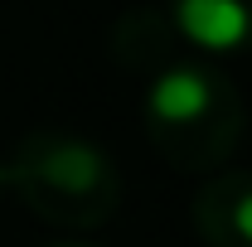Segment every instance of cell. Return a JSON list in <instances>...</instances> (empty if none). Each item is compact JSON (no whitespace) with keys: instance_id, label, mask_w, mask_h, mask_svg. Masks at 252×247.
<instances>
[{"instance_id":"obj_1","label":"cell","mask_w":252,"mask_h":247,"mask_svg":"<svg viewBox=\"0 0 252 247\" xmlns=\"http://www.w3.org/2000/svg\"><path fill=\"white\" fill-rule=\"evenodd\" d=\"M248 131V102L238 83L204 59H180L146 88V136L180 175H219Z\"/></svg>"},{"instance_id":"obj_2","label":"cell","mask_w":252,"mask_h":247,"mask_svg":"<svg viewBox=\"0 0 252 247\" xmlns=\"http://www.w3.org/2000/svg\"><path fill=\"white\" fill-rule=\"evenodd\" d=\"M5 165H10V194H20V204L34 218L73 238L102 228L122 204V180L112 155L83 136L30 131Z\"/></svg>"},{"instance_id":"obj_3","label":"cell","mask_w":252,"mask_h":247,"mask_svg":"<svg viewBox=\"0 0 252 247\" xmlns=\"http://www.w3.org/2000/svg\"><path fill=\"white\" fill-rule=\"evenodd\" d=\"M204 247H252V170H219L189 204Z\"/></svg>"},{"instance_id":"obj_4","label":"cell","mask_w":252,"mask_h":247,"mask_svg":"<svg viewBox=\"0 0 252 247\" xmlns=\"http://www.w3.org/2000/svg\"><path fill=\"white\" fill-rule=\"evenodd\" d=\"M112 59L126 73H141L146 83L160 78L165 68H175L180 59H189V44L180 39V30L170 25V15L156 5H136L112 25Z\"/></svg>"},{"instance_id":"obj_5","label":"cell","mask_w":252,"mask_h":247,"mask_svg":"<svg viewBox=\"0 0 252 247\" xmlns=\"http://www.w3.org/2000/svg\"><path fill=\"white\" fill-rule=\"evenodd\" d=\"M165 15L189 49L204 54L252 49V0H165Z\"/></svg>"},{"instance_id":"obj_6","label":"cell","mask_w":252,"mask_h":247,"mask_svg":"<svg viewBox=\"0 0 252 247\" xmlns=\"http://www.w3.org/2000/svg\"><path fill=\"white\" fill-rule=\"evenodd\" d=\"M44 247H102V243H93V238H54V243H44Z\"/></svg>"},{"instance_id":"obj_7","label":"cell","mask_w":252,"mask_h":247,"mask_svg":"<svg viewBox=\"0 0 252 247\" xmlns=\"http://www.w3.org/2000/svg\"><path fill=\"white\" fill-rule=\"evenodd\" d=\"M5 189H10V165L0 160V194H5Z\"/></svg>"}]
</instances>
